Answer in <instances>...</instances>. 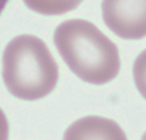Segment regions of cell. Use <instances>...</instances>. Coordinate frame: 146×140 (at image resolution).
Instances as JSON below:
<instances>
[{"label": "cell", "mask_w": 146, "mask_h": 140, "mask_svg": "<svg viewBox=\"0 0 146 140\" xmlns=\"http://www.w3.org/2000/svg\"><path fill=\"white\" fill-rule=\"evenodd\" d=\"M53 40L68 68L85 82L104 85L120 71L117 45L92 23L64 21L57 27Z\"/></svg>", "instance_id": "6da1fadb"}, {"label": "cell", "mask_w": 146, "mask_h": 140, "mask_svg": "<svg viewBox=\"0 0 146 140\" xmlns=\"http://www.w3.org/2000/svg\"><path fill=\"white\" fill-rule=\"evenodd\" d=\"M3 79L12 96L34 101L56 88L59 68L41 39L23 34L13 38L4 50Z\"/></svg>", "instance_id": "7a4b0ae2"}, {"label": "cell", "mask_w": 146, "mask_h": 140, "mask_svg": "<svg viewBox=\"0 0 146 140\" xmlns=\"http://www.w3.org/2000/svg\"><path fill=\"white\" fill-rule=\"evenodd\" d=\"M103 19L115 35L127 40L146 36V0H103Z\"/></svg>", "instance_id": "3957f363"}, {"label": "cell", "mask_w": 146, "mask_h": 140, "mask_svg": "<svg viewBox=\"0 0 146 140\" xmlns=\"http://www.w3.org/2000/svg\"><path fill=\"white\" fill-rule=\"evenodd\" d=\"M62 140H127V137L114 120L90 115L71 124Z\"/></svg>", "instance_id": "277c9868"}, {"label": "cell", "mask_w": 146, "mask_h": 140, "mask_svg": "<svg viewBox=\"0 0 146 140\" xmlns=\"http://www.w3.org/2000/svg\"><path fill=\"white\" fill-rule=\"evenodd\" d=\"M83 0H24L30 10L44 15H61L71 12Z\"/></svg>", "instance_id": "5b68a950"}, {"label": "cell", "mask_w": 146, "mask_h": 140, "mask_svg": "<svg viewBox=\"0 0 146 140\" xmlns=\"http://www.w3.org/2000/svg\"><path fill=\"white\" fill-rule=\"evenodd\" d=\"M133 79L137 90L146 100V50H144L134 60Z\"/></svg>", "instance_id": "8992f818"}, {"label": "cell", "mask_w": 146, "mask_h": 140, "mask_svg": "<svg viewBox=\"0 0 146 140\" xmlns=\"http://www.w3.org/2000/svg\"><path fill=\"white\" fill-rule=\"evenodd\" d=\"M0 140H8V121L0 108Z\"/></svg>", "instance_id": "52a82bcc"}, {"label": "cell", "mask_w": 146, "mask_h": 140, "mask_svg": "<svg viewBox=\"0 0 146 140\" xmlns=\"http://www.w3.org/2000/svg\"><path fill=\"white\" fill-rule=\"evenodd\" d=\"M7 3H8V0H0V14H1V12L4 11V8L7 5Z\"/></svg>", "instance_id": "ba28073f"}, {"label": "cell", "mask_w": 146, "mask_h": 140, "mask_svg": "<svg viewBox=\"0 0 146 140\" xmlns=\"http://www.w3.org/2000/svg\"><path fill=\"white\" fill-rule=\"evenodd\" d=\"M141 140H146V132L144 133V135L141 137Z\"/></svg>", "instance_id": "9c48e42d"}]
</instances>
